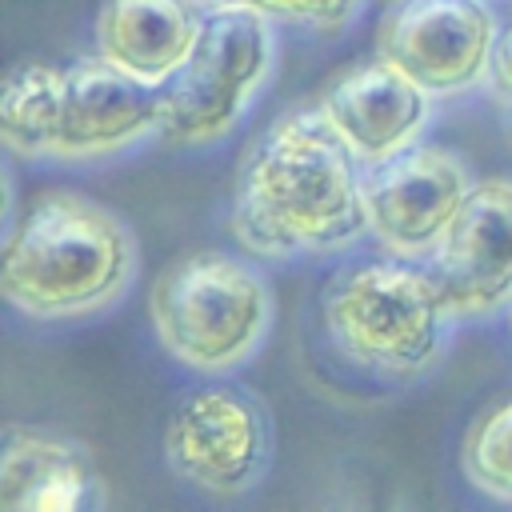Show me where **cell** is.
I'll use <instances>...</instances> for the list:
<instances>
[{
  "label": "cell",
  "instance_id": "obj_1",
  "mask_svg": "<svg viewBox=\"0 0 512 512\" xmlns=\"http://www.w3.org/2000/svg\"><path fill=\"white\" fill-rule=\"evenodd\" d=\"M228 224L240 248L260 260L340 252L368 232L364 164L320 104L280 112L248 144Z\"/></svg>",
  "mask_w": 512,
  "mask_h": 512
},
{
  "label": "cell",
  "instance_id": "obj_2",
  "mask_svg": "<svg viewBox=\"0 0 512 512\" xmlns=\"http://www.w3.org/2000/svg\"><path fill=\"white\" fill-rule=\"evenodd\" d=\"M136 276L132 228L76 188L40 192L8 228L0 256L4 300L32 320H80Z\"/></svg>",
  "mask_w": 512,
  "mask_h": 512
},
{
  "label": "cell",
  "instance_id": "obj_3",
  "mask_svg": "<svg viewBox=\"0 0 512 512\" xmlns=\"http://www.w3.org/2000/svg\"><path fill=\"white\" fill-rule=\"evenodd\" d=\"M452 312L424 264L392 256L340 272L324 292L332 348L384 380L424 376L448 348Z\"/></svg>",
  "mask_w": 512,
  "mask_h": 512
},
{
  "label": "cell",
  "instance_id": "obj_4",
  "mask_svg": "<svg viewBox=\"0 0 512 512\" xmlns=\"http://www.w3.org/2000/svg\"><path fill=\"white\" fill-rule=\"evenodd\" d=\"M148 316L172 360L196 372H228L260 348L272 324V288L256 264L204 248L160 272Z\"/></svg>",
  "mask_w": 512,
  "mask_h": 512
},
{
  "label": "cell",
  "instance_id": "obj_5",
  "mask_svg": "<svg viewBox=\"0 0 512 512\" xmlns=\"http://www.w3.org/2000/svg\"><path fill=\"white\" fill-rule=\"evenodd\" d=\"M276 20L252 8H204L188 60L160 84V140L204 148L256 104L276 64Z\"/></svg>",
  "mask_w": 512,
  "mask_h": 512
},
{
  "label": "cell",
  "instance_id": "obj_6",
  "mask_svg": "<svg viewBox=\"0 0 512 512\" xmlns=\"http://www.w3.org/2000/svg\"><path fill=\"white\" fill-rule=\"evenodd\" d=\"M164 460L176 480L208 496H240L256 488L268 468V420L248 392L204 384L172 408Z\"/></svg>",
  "mask_w": 512,
  "mask_h": 512
},
{
  "label": "cell",
  "instance_id": "obj_7",
  "mask_svg": "<svg viewBox=\"0 0 512 512\" xmlns=\"http://www.w3.org/2000/svg\"><path fill=\"white\" fill-rule=\"evenodd\" d=\"M496 32L484 0H392L376 24V52L444 100L488 76Z\"/></svg>",
  "mask_w": 512,
  "mask_h": 512
},
{
  "label": "cell",
  "instance_id": "obj_8",
  "mask_svg": "<svg viewBox=\"0 0 512 512\" xmlns=\"http://www.w3.org/2000/svg\"><path fill=\"white\" fill-rule=\"evenodd\" d=\"M468 164L436 144H412L380 164L364 168V216L368 236L404 260H424L464 196L472 192Z\"/></svg>",
  "mask_w": 512,
  "mask_h": 512
},
{
  "label": "cell",
  "instance_id": "obj_9",
  "mask_svg": "<svg viewBox=\"0 0 512 512\" xmlns=\"http://www.w3.org/2000/svg\"><path fill=\"white\" fill-rule=\"evenodd\" d=\"M424 268L456 320H480L512 304V180H476Z\"/></svg>",
  "mask_w": 512,
  "mask_h": 512
},
{
  "label": "cell",
  "instance_id": "obj_10",
  "mask_svg": "<svg viewBox=\"0 0 512 512\" xmlns=\"http://www.w3.org/2000/svg\"><path fill=\"white\" fill-rule=\"evenodd\" d=\"M432 100V92H424L412 76H404L392 60L376 52L372 60L344 68L320 92L316 104L340 132V140L352 148V156L368 168L420 144V132L432 116Z\"/></svg>",
  "mask_w": 512,
  "mask_h": 512
},
{
  "label": "cell",
  "instance_id": "obj_11",
  "mask_svg": "<svg viewBox=\"0 0 512 512\" xmlns=\"http://www.w3.org/2000/svg\"><path fill=\"white\" fill-rule=\"evenodd\" d=\"M160 132V88L144 84L104 56L76 60L68 68L64 116L52 144V160L84 164L124 152L128 144Z\"/></svg>",
  "mask_w": 512,
  "mask_h": 512
},
{
  "label": "cell",
  "instance_id": "obj_12",
  "mask_svg": "<svg viewBox=\"0 0 512 512\" xmlns=\"http://www.w3.org/2000/svg\"><path fill=\"white\" fill-rule=\"evenodd\" d=\"M104 500V476L80 440L24 424L4 432L0 504L8 512H88Z\"/></svg>",
  "mask_w": 512,
  "mask_h": 512
},
{
  "label": "cell",
  "instance_id": "obj_13",
  "mask_svg": "<svg viewBox=\"0 0 512 512\" xmlns=\"http://www.w3.org/2000/svg\"><path fill=\"white\" fill-rule=\"evenodd\" d=\"M200 24L204 8L196 0H104L96 12V56L160 88L188 60Z\"/></svg>",
  "mask_w": 512,
  "mask_h": 512
},
{
  "label": "cell",
  "instance_id": "obj_14",
  "mask_svg": "<svg viewBox=\"0 0 512 512\" xmlns=\"http://www.w3.org/2000/svg\"><path fill=\"white\" fill-rule=\"evenodd\" d=\"M64 88H68V68L44 60H24L8 72L0 96V140L8 152L28 160L40 156L52 160V144L64 116Z\"/></svg>",
  "mask_w": 512,
  "mask_h": 512
},
{
  "label": "cell",
  "instance_id": "obj_15",
  "mask_svg": "<svg viewBox=\"0 0 512 512\" xmlns=\"http://www.w3.org/2000/svg\"><path fill=\"white\" fill-rule=\"evenodd\" d=\"M460 468L476 492L512 504V400L492 404L468 428L460 448Z\"/></svg>",
  "mask_w": 512,
  "mask_h": 512
},
{
  "label": "cell",
  "instance_id": "obj_16",
  "mask_svg": "<svg viewBox=\"0 0 512 512\" xmlns=\"http://www.w3.org/2000/svg\"><path fill=\"white\" fill-rule=\"evenodd\" d=\"M196 4L200 8H252V12H264L276 24L336 36L364 12L368 0H196Z\"/></svg>",
  "mask_w": 512,
  "mask_h": 512
},
{
  "label": "cell",
  "instance_id": "obj_17",
  "mask_svg": "<svg viewBox=\"0 0 512 512\" xmlns=\"http://www.w3.org/2000/svg\"><path fill=\"white\" fill-rule=\"evenodd\" d=\"M488 92L496 104L512 108V20L496 32V44H492V60H488V76H484Z\"/></svg>",
  "mask_w": 512,
  "mask_h": 512
},
{
  "label": "cell",
  "instance_id": "obj_18",
  "mask_svg": "<svg viewBox=\"0 0 512 512\" xmlns=\"http://www.w3.org/2000/svg\"><path fill=\"white\" fill-rule=\"evenodd\" d=\"M508 316H512V304H508Z\"/></svg>",
  "mask_w": 512,
  "mask_h": 512
}]
</instances>
